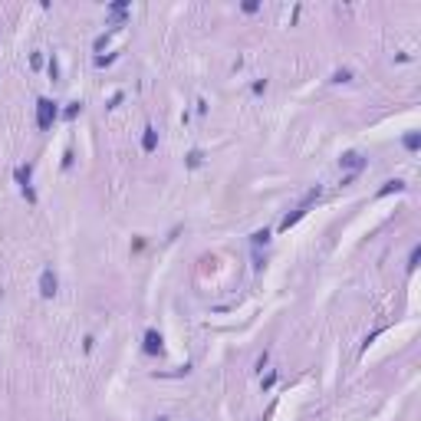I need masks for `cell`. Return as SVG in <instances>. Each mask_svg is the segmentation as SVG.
I'll return each instance as SVG.
<instances>
[{
	"label": "cell",
	"mask_w": 421,
	"mask_h": 421,
	"mask_svg": "<svg viewBox=\"0 0 421 421\" xmlns=\"http://www.w3.org/2000/svg\"><path fill=\"white\" fill-rule=\"evenodd\" d=\"M56 273L53 270H43V273H40V293L43 296H56Z\"/></svg>",
	"instance_id": "3957f363"
},
{
	"label": "cell",
	"mask_w": 421,
	"mask_h": 421,
	"mask_svg": "<svg viewBox=\"0 0 421 421\" xmlns=\"http://www.w3.org/2000/svg\"><path fill=\"white\" fill-rule=\"evenodd\" d=\"M339 165H342V168H349V171L356 174V171H359V168L366 165V158L359 155V152H346V155H342V161H339Z\"/></svg>",
	"instance_id": "277c9868"
},
{
	"label": "cell",
	"mask_w": 421,
	"mask_h": 421,
	"mask_svg": "<svg viewBox=\"0 0 421 421\" xmlns=\"http://www.w3.org/2000/svg\"><path fill=\"white\" fill-rule=\"evenodd\" d=\"M155 145H158V132H155V128H145V138H142V148H145V152H155Z\"/></svg>",
	"instance_id": "52a82bcc"
},
{
	"label": "cell",
	"mask_w": 421,
	"mask_h": 421,
	"mask_svg": "<svg viewBox=\"0 0 421 421\" xmlns=\"http://www.w3.org/2000/svg\"><path fill=\"white\" fill-rule=\"evenodd\" d=\"M145 352L148 356H158V352H161V336H158L155 329L145 332Z\"/></svg>",
	"instance_id": "5b68a950"
},
{
	"label": "cell",
	"mask_w": 421,
	"mask_h": 421,
	"mask_svg": "<svg viewBox=\"0 0 421 421\" xmlns=\"http://www.w3.org/2000/svg\"><path fill=\"white\" fill-rule=\"evenodd\" d=\"M158 421H168V418H158Z\"/></svg>",
	"instance_id": "4fadbf2b"
},
{
	"label": "cell",
	"mask_w": 421,
	"mask_h": 421,
	"mask_svg": "<svg viewBox=\"0 0 421 421\" xmlns=\"http://www.w3.org/2000/svg\"><path fill=\"white\" fill-rule=\"evenodd\" d=\"M53 122H56V102H53V99H40V102H37V125L46 132Z\"/></svg>",
	"instance_id": "7a4b0ae2"
},
{
	"label": "cell",
	"mask_w": 421,
	"mask_h": 421,
	"mask_svg": "<svg viewBox=\"0 0 421 421\" xmlns=\"http://www.w3.org/2000/svg\"><path fill=\"white\" fill-rule=\"evenodd\" d=\"M109 13H112V27H122V23H125L128 7H125V3H112V7H109Z\"/></svg>",
	"instance_id": "8992f818"
},
{
	"label": "cell",
	"mask_w": 421,
	"mask_h": 421,
	"mask_svg": "<svg viewBox=\"0 0 421 421\" xmlns=\"http://www.w3.org/2000/svg\"><path fill=\"white\" fill-rule=\"evenodd\" d=\"M319 194H322V191H319V184H316V188H313V191H310V194H306V198H303V201L293 208V214H286V217H283V224H280V227H283V230H290L300 217H306V210H310L313 204H316V198H319Z\"/></svg>",
	"instance_id": "6da1fadb"
},
{
	"label": "cell",
	"mask_w": 421,
	"mask_h": 421,
	"mask_svg": "<svg viewBox=\"0 0 421 421\" xmlns=\"http://www.w3.org/2000/svg\"><path fill=\"white\" fill-rule=\"evenodd\" d=\"M418 145H421V138L415 135V132H412V135H405V148H412V152H415Z\"/></svg>",
	"instance_id": "ba28073f"
},
{
	"label": "cell",
	"mask_w": 421,
	"mask_h": 421,
	"mask_svg": "<svg viewBox=\"0 0 421 421\" xmlns=\"http://www.w3.org/2000/svg\"><path fill=\"white\" fill-rule=\"evenodd\" d=\"M79 109H83V105H79V102H73V105L66 109V119H73V115H79Z\"/></svg>",
	"instance_id": "8fae6325"
},
{
	"label": "cell",
	"mask_w": 421,
	"mask_h": 421,
	"mask_svg": "<svg viewBox=\"0 0 421 421\" xmlns=\"http://www.w3.org/2000/svg\"><path fill=\"white\" fill-rule=\"evenodd\" d=\"M188 165H191V168L201 165V152H191V155H188Z\"/></svg>",
	"instance_id": "9c48e42d"
},
{
	"label": "cell",
	"mask_w": 421,
	"mask_h": 421,
	"mask_svg": "<svg viewBox=\"0 0 421 421\" xmlns=\"http://www.w3.org/2000/svg\"><path fill=\"white\" fill-rule=\"evenodd\" d=\"M266 237H270V234H266V230H257V234H254V244H257V247H260V244H266Z\"/></svg>",
	"instance_id": "30bf717a"
},
{
	"label": "cell",
	"mask_w": 421,
	"mask_h": 421,
	"mask_svg": "<svg viewBox=\"0 0 421 421\" xmlns=\"http://www.w3.org/2000/svg\"><path fill=\"white\" fill-rule=\"evenodd\" d=\"M50 76H53V79H56V76H59V63H56V56H53V59H50Z\"/></svg>",
	"instance_id": "7c38bea8"
}]
</instances>
